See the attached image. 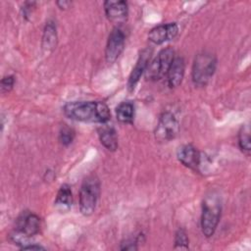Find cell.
<instances>
[{
    "label": "cell",
    "mask_w": 251,
    "mask_h": 251,
    "mask_svg": "<svg viewBox=\"0 0 251 251\" xmlns=\"http://www.w3.org/2000/svg\"><path fill=\"white\" fill-rule=\"evenodd\" d=\"M64 114L71 120L105 124L111 118L109 107L101 101H73L65 104Z\"/></svg>",
    "instance_id": "obj_1"
},
{
    "label": "cell",
    "mask_w": 251,
    "mask_h": 251,
    "mask_svg": "<svg viewBox=\"0 0 251 251\" xmlns=\"http://www.w3.org/2000/svg\"><path fill=\"white\" fill-rule=\"evenodd\" d=\"M221 211V201L215 193H211L205 197L202 204L201 229L206 237H210L214 234L220 222Z\"/></svg>",
    "instance_id": "obj_2"
},
{
    "label": "cell",
    "mask_w": 251,
    "mask_h": 251,
    "mask_svg": "<svg viewBox=\"0 0 251 251\" xmlns=\"http://www.w3.org/2000/svg\"><path fill=\"white\" fill-rule=\"evenodd\" d=\"M100 195V181L94 175L83 179L79 190V210L82 215L90 216L95 208Z\"/></svg>",
    "instance_id": "obj_3"
},
{
    "label": "cell",
    "mask_w": 251,
    "mask_h": 251,
    "mask_svg": "<svg viewBox=\"0 0 251 251\" xmlns=\"http://www.w3.org/2000/svg\"><path fill=\"white\" fill-rule=\"evenodd\" d=\"M40 229V219L30 212H23L16 223V231L12 236L15 243L23 246L28 244L27 239L39 232Z\"/></svg>",
    "instance_id": "obj_4"
},
{
    "label": "cell",
    "mask_w": 251,
    "mask_h": 251,
    "mask_svg": "<svg viewBox=\"0 0 251 251\" xmlns=\"http://www.w3.org/2000/svg\"><path fill=\"white\" fill-rule=\"evenodd\" d=\"M217 66L216 57L209 52L195 56L192 66V80L198 86H205L212 78Z\"/></svg>",
    "instance_id": "obj_5"
},
{
    "label": "cell",
    "mask_w": 251,
    "mask_h": 251,
    "mask_svg": "<svg viewBox=\"0 0 251 251\" xmlns=\"http://www.w3.org/2000/svg\"><path fill=\"white\" fill-rule=\"evenodd\" d=\"M175 59V51L170 48H164L159 54L149 62L145 70V77L148 80H159L167 75L169 68Z\"/></svg>",
    "instance_id": "obj_6"
},
{
    "label": "cell",
    "mask_w": 251,
    "mask_h": 251,
    "mask_svg": "<svg viewBox=\"0 0 251 251\" xmlns=\"http://www.w3.org/2000/svg\"><path fill=\"white\" fill-rule=\"evenodd\" d=\"M179 130V124L172 112H164L158 121L155 137L158 141H170L174 139Z\"/></svg>",
    "instance_id": "obj_7"
},
{
    "label": "cell",
    "mask_w": 251,
    "mask_h": 251,
    "mask_svg": "<svg viewBox=\"0 0 251 251\" xmlns=\"http://www.w3.org/2000/svg\"><path fill=\"white\" fill-rule=\"evenodd\" d=\"M125 33L120 27H114L109 34L105 49L107 63L113 64L121 55L125 47Z\"/></svg>",
    "instance_id": "obj_8"
},
{
    "label": "cell",
    "mask_w": 251,
    "mask_h": 251,
    "mask_svg": "<svg viewBox=\"0 0 251 251\" xmlns=\"http://www.w3.org/2000/svg\"><path fill=\"white\" fill-rule=\"evenodd\" d=\"M104 10L108 20L114 24H123L128 15L127 3L123 0H108L104 2Z\"/></svg>",
    "instance_id": "obj_9"
},
{
    "label": "cell",
    "mask_w": 251,
    "mask_h": 251,
    "mask_svg": "<svg viewBox=\"0 0 251 251\" xmlns=\"http://www.w3.org/2000/svg\"><path fill=\"white\" fill-rule=\"evenodd\" d=\"M177 32V25L176 23H169L153 27L148 33V38L155 44H162L166 41L174 39Z\"/></svg>",
    "instance_id": "obj_10"
},
{
    "label": "cell",
    "mask_w": 251,
    "mask_h": 251,
    "mask_svg": "<svg viewBox=\"0 0 251 251\" xmlns=\"http://www.w3.org/2000/svg\"><path fill=\"white\" fill-rule=\"evenodd\" d=\"M152 54V50L149 48L143 49L139 55V58L134 66V68L132 69V72L130 73V75L128 77V81H127V88L129 91H132L136 85V83L138 82L141 75L143 73H145V70L150 62V57Z\"/></svg>",
    "instance_id": "obj_11"
},
{
    "label": "cell",
    "mask_w": 251,
    "mask_h": 251,
    "mask_svg": "<svg viewBox=\"0 0 251 251\" xmlns=\"http://www.w3.org/2000/svg\"><path fill=\"white\" fill-rule=\"evenodd\" d=\"M176 157L178 161L191 170H197L200 165V155L198 150L191 144H185L177 149Z\"/></svg>",
    "instance_id": "obj_12"
},
{
    "label": "cell",
    "mask_w": 251,
    "mask_h": 251,
    "mask_svg": "<svg viewBox=\"0 0 251 251\" xmlns=\"http://www.w3.org/2000/svg\"><path fill=\"white\" fill-rule=\"evenodd\" d=\"M184 69L185 65L183 59L181 57H176L167 73L168 84L170 87H176L181 83L184 75Z\"/></svg>",
    "instance_id": "obj_13"
},
{
    "label": "cell",
    "mask_w": 251,
    "mask_h": 251,
    "mask_svg": "<svg viewBox=\"0 0 251 251\" xmlns=\"http://www.w3.org/2000/svg\"><path fill=\"white\" fill-rule=\"evenodd\" d=\"M57 45V28L53 21H48L45 25L42 35V50L45 54L51 53Z\"/></svg>",
    "instance_id": "obj_14"
},
{
    "label": "cell",
    "mask_w": 251,
    "mask_h": 251,
    "mask_svg": "<svg viewBox=\"0 0 251 251\" xmlns=\"http://www.w3.org/2000/svg\"><path fill=\"white\" fill-rule=\"evenodd\" d=\"M98 135L101 144L109 151H115L118 148V135L113 126H103L99 127Z\"/></svg>",
    "instance_id": "obj_15"
},
{
    "label": "cell",
    "mask_w": 251,
    "mask_h": 251,
    "mask_svg": "<svg viewBox=\"0 0 251 251\" xmlns=\"http://www.w3.org/2000/svg\"><path fill=\"white\" fill-rule=\"evenodd\" d=\"M73 194L69 184H63L59 188L55 199V206L61 211H68L72 207Z\"/></svg>",
    "instance_id": "obj_16"
},
{
    "label": "cell",
    "mask_w": 251,
    "mask_h": 251,
    "mask_svg": "<svg viewBox=\"0 0 251 251\" xmlns=\"http://www.w3.org/2000/svg\"><path fill=\"white\" fill-rule=\"evenodd\" d=\"M117 119L125 124H130L134 118V105L130 101H124L116 108Z\"/></svg>",
    "instance_id": "obj_17"
},
{
    "label": "cell",
    "mask_w": 251,
    "mask_h": 251,
    "mask_svg": "<svg viewBox=\"0 0 251 251\" xmlns=\"http://www.w3.org/2000/svg\"><path fill=\"white\" fill-rule=\"evenodd\" d=\"M238 144L242 151L250 152V130L248 126H242L238 133Z\"/></svg>",
    "instance_id": "obj_18"
},
{
    "label": "cell",
    "mask_w": 251,
    "mask_h": 251,
    "mask_svg": "<svg viewBox=\"0 0 251 251\" xmlns=\"http://www.w3.org/2000/svg\"><path fill=\"white\" fill-rule=\"evenodd\" d=\"M75 135V130L72 127L68 126L67 125H64L61 126L59 131V140L63 145L68 146L73 142Z\"/></svg>",
    "instance_id": "obj_19"
},
{
    "label": "cell",
    "mask_w": 251,
    "mask_h": 251,
    "mask_svg": "<svg viewBox=\"0 0 251 251\" xmlns=\"http://www.w3.org/2000/svg\"><path fill=\"white\" fill-rule=\"evenodd\" d=\"M188 237L182 228H178L175 236V249H188Z\"/></svg>",
    "instance_id": "obj_20"
},
{
    "label": "cell",
    "mask_w": 251,
    "mask_h": 251,
    "mask_svg": "<svg viewBox=\"0 0 251 251\" xmlns=\"http://www.w3.org/2000/svg\"><path fill=\"white\" fill-rule=\"evenodd\" d=\"M15 77L13 75H6L1 79V92L7 93L10 92L14 86Z\"/></svg>",
    "instance_id": "obj_21"
},
{
    "label": "cell",
    "mask_w": 251,
    "mask_h": 251,
    "mask_svg": "<svg viewBox=\"0 0 251 251\" xmlns=\"http://www.w3.org/2000/svg\"><path fill=\"white\" fill-rule=\"evenodd\" d=\"M121 244L122 250H137V239H126Z\"/></svg>",
    "instance_id": "obj_22"
},
{
    "label": "cell",
    "mask_w": 251,
    "mask_h": 251,
    "mask_svg": "<svg viewBox=\"0 0 251 251\" xmlns=\"http://www.w3.org/2000/svg\"><path fill=\"white\" fill-rule=\"evenodd\" d=\"M34 5H35V2H25L24 4L22 10L25 18H27L28 16H30V14L32 13V10L34 9Z\"/></svg>",
    "instance_id": "obj_23"
},
{
    "label": "cell",
    "mask_w": 251,
    "mask_h": 251,
    "mask_svg": "<svg viewBox=\"0 0 251 251\" xmlns=\"http://www.w3.org/2000/svg\"><path fill=\"white\" fill-rule=\"evenodd\" d=\"M21 249L22 250H44L45 248L44 247H42L41 245H36V244H30V243H28V244H26V245H25V246H23V247H21Z\"/></svg>",
    "instance_id": "obj_24"
},
{
    "label": "cell",
    "mask_w": 251,
    "mask_h": 251,
    "mask_svg": "<svg viewBox=\"0 0 251 251\" xmlns=\"http://www.w3.org/2000/svg\"><path fill=\"white\" fill-rule=\"evenodd\" d=\"M72 4V2L71 1H65V0H63V1H58L57 2V5H58V7L60 8V9H67V8H69V6Z\"/></svg>",
    "instance_id": "obj_25"
}]
</instances>
